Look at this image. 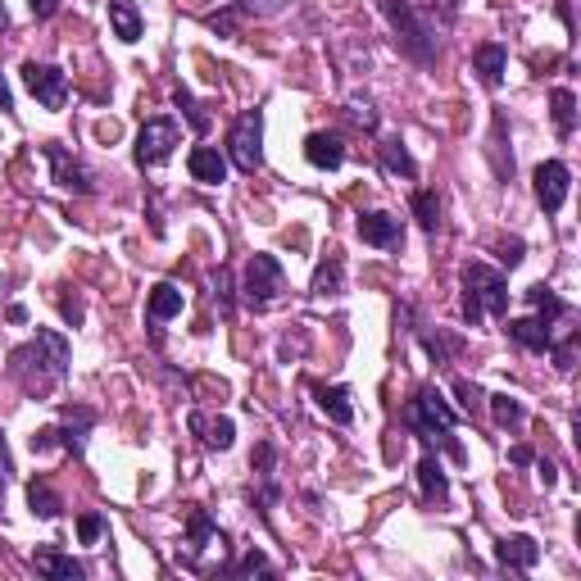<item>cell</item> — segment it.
Returning a JSON list of instances; mask_svg holds the SVG:
<instances>
[{
	"instance_id": "7402d4cb",
	"label": "cell",
	"mask_w": 581,
	"mask_h": 581,
	"mask_svg": "<svg viewBox=\"0 0 581 581\" xmlns=\"http://www.w3.org/2000/svg\"><path fill=\"white\" fill-rule=\"evenodd\" d=\"M318 395V409L332 418L336 427H350L355 423V404H350V386H314Z\"/></svg>"
},
{
	"instance_id": "681fc988",
	"label": "cell",
	"mask_w": 581,
	"mask_h": 581,
	"mask_svg": "<svg viewBox=\"0 0 581 581\" xmlns=\"http://www.w3.org/2000/svg\"><path fill=\"white\" fill-rule=\"evenodd\" d=\"M10 323H28V309H23V305H10Z\"/></svg>"
},
{
	"instance_id": "74e56055",
	"label": "cell",
	"mask_w": 581,
	"mask_h": 581,
	"mask_svg": "<svg viewBox=\"0 0 581 581\" xmlns=\"http://www.w3.org/2000/svg\"><path fill=\"white\" fill-rule=\"evenodd\" d=\"M246 10H223V14H209V28L214 32H223V37H232V32H237V19Z\"/></svg>"
},
{
	"instance_id": "c3c4849f",
	"label": "cell",
	"mask_w": 581,
	"mask_h": 581,
	"mask_svg": "<svg viewBox=\"0 0 581 581\" xmlns=\"http://www.w3.org/2000/svg\"><path fill=\"white\" fill-rule=\"evenodd\" d=\"M250 10H259V14H273V10H282V0H259V5H250Z\"/></svg>"
},
{
	"instance_id": "9a60e30c",
	"label": "cell",
	"mask_w": 581,
	"mask_h": 581,
	"mask_svg": "<svg viewBox=\"0 0 581 581\" xmlns=\"http://www.w3.org/2000/svg\"><path fill=\"white\" fill-rule=\"evenodd\" d=\"M509 336L522 350H532V355H550L554 345V327L545 318H509Z\"/></svg>"
},
{
	"instance_id": "277c9868",
	"label": "cell",
	"mask_w": 581,
	"mask_h": 581,
	"mask_svg": "<svg viewBox=\"0 0 581 581\" xmlns=\"http://www.w3.org/2000/svg\"><path fill=\"white\" fill-rule=\"evenodd\" d=\"M404 423L414 427L423 441H441V445H450V454L454 459H463V450H459V441H454V423H459V414H454L450 404H445V395L441 391H418L414 400H409V414H404Z\"/></svg>"
},
{
	"instance_id": "ffe728a7",
	"label": "cell",
	"mask_w": 581,
	"mask_h": 581,
	"mask_svg": "<svg viewBox=\"0 0 581 581\" xmlns=\"http://www.w3.org/2000/svg\"><path fill=\"white\" fill-rule=\"evenodd\" d=\"M187 168H191V178L205 182V187H218V182H227V159L218 155L214 146H196V150H191Z\"/></svg>"
},
{
	"instance_id": "b9f144b4",
	"label": "cell",
	"mask_w": 581,
	"mask_h": 581,
	"mask_svg": "<svg viewBox=\"0 0 581 581\" xmlns=\"http://www.w3.org/2000/svg\"><path fill=\"white\" fill-rule=\"evenodd\" d=\"M500 259H504V264H522V241L518 237H513V241H504V246H500Z\"/></svg>"
},
{
	"instance_id": "5b68a950",
	"label": "cell",
	"mask_w": 581,
	"mask_h": 581,
	"mask_svg": "<svg viewBox=\"0 0 581 581\" xmlns=\"http://www.w3.org/2000/svg\"><path fill=\"white\" fill-rule=\"evenodd\" d=\"M227 559V536L214 527L205 509H191L187 513V545H182V563L196 572H209V568H223Z\"/></svg>"
},
{
	"instance_id": "d6a6232c",
	"label": "cell",
	"mask_w": 581,
	"mask_h": 581,
	"mask_svg": "<svg viewBox=\"0 0 581 581\" xmlns=\"http://www.w3.org/2000/svg\"><path fill=\"white\" fill-rule=\"evenodd\" d=\"M418 14H423L432 28H436V19H441V28H450V23L459 19V0H423V10Z\"/></svg>"
},
{
	"instance_id": "30bf717a",
	"label": "cell",
	"mask_w": 581,
	"mask_h": 581,
	"mask_svg": "<svg viewBox=\"0 0 581 581\" xmlns=\"http://www.w3.org/2000/svg\"><path fill=\"white\" fill-rule=\"evenodd\" d=\"M41 155L50 159V178H55V187L78 191V196H91V191H96V178H91L87 168H82L64 146H55V141H50V146H41Z\"/></svg>"
},
{
	"instance_id": "7c38bea8",
	"label": "cell",
	"mask_w": 581,
	"mask_h": 581,
	"mask_svg": "<svg viewBox=\"0 0 581 581\" xmlns=\"http://www.w3.org/2000/svg\"><path fill=\"white\" fill-rule=\"evenodd\" d=\"M495 563L509 572H532L536 563H541V545H536L532 536H504V541L495 545Z\"/></svg>"
},
{
	"instance_id": "f907efd6",
	"label": "cell",
	"mask_w": 581,
	"mask_h": 581,
	"mask_svg": "<svg viewBox=\"0 0 581 581\" xmlns=\"http://www.w3.org/2000/svg\"><path fill=\"white\" fill-rule=\"evenodd\" d=\"M5 23H10V14H5V0H0V28H5Z\"/></svg>"
},
{
	"instance_id": "5bb4252c",
	"label": "cell",
	"mask_w": 581,
	"mask_h": 581,
	"mask_svg": "<svg viewBox=\"0 0 581 581\" xmlns=\"http://www.w3.org/2000/svg\"><path fill=\"white\" fill-rule=\"evenodd\" d=\"M191 436H200V445L205 450H232V441H237V427H232V418H209V414H191L187 418Z\"/></svg>"
},
{
	"instance_id": "e575fe53",
	"label": "cell",
	"mask_w": 581,
	"mask_h": 581,
	"mask_svg": "<svg viewBox=\"0 0 581 581\" xmlns=\"http://www.w3.org/2000/svg\"><path fill=\"white\" fill-rule=\"evenodd\" d=\"M423 350H427V355H432L436 359V364H450V355H454V341H450V336H441V332H427L423 336Z\"/></svg>"
},
{
	"instance_id": "8992f818",
	"label": "cell",
	"mask_w": 581,
	"mask_h": 581,
	"mask_svg": "<svg viewBox=\"0 0 581 581\" xmlns=\"http://www.w3.org/2000/svg\"><path fill=\"white\" fill-rule=\"evenodd\" d=\"M227 155L241 173H259L264 168V114L246 109L237 123H232V137H227Z\"/></svg>"
},
{
	"instance_id": "f35d334b",
	"label": "cell",
	"mask_w": 581,
	"mask_h": 581,
	"mask_svg": "<svg viewBox=\"0 0 581 581\" xmlns=\"http://www.w3.org/2000/svg\"><path fill=\"white\" fill-rule=\"evenodd\" d=\"M454 391H459V400H463V409H468V414H473L477 404H482V391H477L468 377H459V382H454Z\"/></svg>"
},
{
	"instance_id": "9c48e42d",
	"label": "cell",
	"mask_w": 581,
	"mask_h": 581,
	"mask_svg": "<svg viewBox=\"0 0 581 581\" xmlns=\"http://www.w3.org/2000/svg\"><path fill=\"white\" fill-rule=\"evenodd\" d=\"M23 87L46 109H64V100H69V73L55 69V64H23Z\"/></svg>"
},
{
	"instance_id": "6da1fadb",
	"label": "cell",
	"mask_w": 581,
	"mask_h": 581,
	"mask_svg": "<svg viewBox=\"0 0 581 581\" xmlns=\"http://www.w3.org/2000/svg\"><path fill=\"white\" fill-rule=\"evenodd\" d=\"M10 368L28 395H46L50 386H60L69 377V341L50 327H37V336L10 355Z\"/></svg>"
},
{
	"instance_id": "7dc6e473",
	"label": "cell",
	"mask_w": 581,
	"mask_h": 581,
	"mask_svg": "<svg viewBox=\"0 0 581 581\" xmlns=\"http://www.w3.org/2000/svg\"><path fill=\"white\" fill-rule=\"evenodd\" d=\"M0 109H14V96H10V82L0 78Z\"/></svg>"
},
{
	"instance_id": "1f68e13d",
	"label": "cell",
	"mask_w": 581,
	"mask_h": 581,
	"mask_svg": "<svg viewBox=\"0 0 581 581\" xmlns=\"http://www.w3.org/2000/svg\"><path fill=\"white\" fill-rule=\"evenodd\" d=\"M173 105H178L182 114H187V123H191V128H196V132H209V114L196 105V96H191L187 87H178V91H173Z\"/></svg>"
},
{
	"instance_id": "cb8c5ba5",
	"label": "cell",
	"mask_w": 581,
	"mask_h": 581,
	"mask_svg": "<svg viewBox=\"0 0 581 581\" xmlns=\"http://www.w3.org/2000/svg\"><path fill=\"white\" fill-rule=\"evenodd\" d=\"M109 23H114V37L119 41H141V10L132 0H109Z\"/></svg>"
},
{
	"instance_id": "484cf974",
	"label": "cell",
	"mask_w": 581,
	"mask_h": 581,
	"mask_svg": "<svg viewBox=\"0 0 581 581\" xmlns=\"http://www.w3.org/2000/svg\"><path fill=\"white\" fill-rule=\"evenodd\" d=\"M550 105H554V128H559V137H572L577 132V96L568 87H554Z\"/></svg>"
},
{
	"instance_id": "7a4b0ae2",
	"label": "cell",
	"mask_w": 581,
	"mask_h": 581,
	"mask_svg": "<svg viewBox=\"0 0 581 581\" xmlns=\"http://www.w3.org/2000/svg\"><path fill=\"white\" fill-rule=\"evenodd\" d=\"M463 318L482 323V318H504L509 314V277L491 264H463Z\"/></svg>"
},
{
	"instance_id": "f6af8a7d",
	"label": "cell",
	"mask_w": 581,
	"mask_h": 581,
	"mask_svg": "<svg viewBox=\"0 0 581 581\" xmlns=\"http://www.w3.org/2000/svg\"><path fill=\"white\" fill-rule=\"evenodd\" d=\"M509 459L518 463V468H527V463H532V450H527V445H513V450H509Z\"/></svg>"
},
{
	"instance_id": "ee69618b",
	"label": "cell",
	"mask_w": 581,
	"mask_h": 581,
	"mask_svg": "<svg viewBox=\"0 0 581 581\" xmlns=\"http://www.w3.org/2000/svg\"><path fill=\"white\" fill-rule=\"evenodd\" d=\"M60 309H64V318H69L73 327L82 323V305H78V300H69V296H64V300H60Z\"/></svg>"
},
{
	"instance_id": "4dcf8cb0",
	"label": "cell",
	"mask_w": 581,
	"mask_h": 581,
	"mask_svg": "<svg viewBox=\"0 0 581 581\" xmlns=\"http://www.w3.org/2000/svg\"><path fill=\"white\" fill-rule=\"evenodd\" d=\"M345 119L359 123L364 132H377V109H373V100H368V96H350V100H345Z\"/></svg>"
},
{
	"instance_id": "8fae6325",
	"label": "cell",
	"mask_w": 581,
	"mask_h": 581,
	"mask_svg": "<svg viewBox=\"0 0 581 581\" xmlns=\"http://www.w3.org/2000/svg\"><path fill=\"white\" fill-rule=\"evenodd\" d=\"M568 187H572L568 164H559V159H545V164L536 168V200H541L545 214H559L563 200H568Z\"/></svg>"
},
{
	"instance_id": "4316f807",
	"label": "cell",
	"mask_w": 581,
	"mask_h": 581,
	"mask_svg": "<svg viewBox=\"0 0 581 581\" xmlns=\"http://www.w3.org/2000/svg\"><path fill=\"white\" fill-rule=\"evenodd\" d=\"M527 300H532L536 318H545V323H550V327H554V318H563V314H568V305H563V300L554 296L550 286H532V291H527Z\"/></svg>"
},
{
	"instance_id": "ba28073f",
	"label": "cell",
	"mask_w": 581,
	"mask_h": 581,
	"mask_svg": "<svg viewBox=\"0 0 581 581\" xmlns=\"http://www.w3.org/2000/svg\"><path fill=\"white\" fill-rule=\"evenodd\" d=\"M178 141H182L178 119H150L137 137V168H159L168 155H173Z\"/></svg>"
},
{
	"instance_id": "83f0119b",
	"label": "cell",
	"mask_w": 581,
	"mask_h": 581,
	"mask_svg": "<svg viewBox=\"0 0 581 581\" xmlns=\"http://www.w3.org/2000/svg\"><path fill=\"white\" fill-rule=\"evenodd\" d=\"M28 504H32V513H37V518H60V509H64V500L55 491H50L46 482H32L28 486Z\"/></svg>"
},
{
	"instance_id": "e0dca14e",
	"label": "cell",
	"mask_w": 581,
	"mask_h": 581,
	"mask_svg": "<svg viewBox=\"0 0 581 581\" xmlns=\"http://www.w3.org/2000/svg\"><path fill=\"white\" fill-rule=\"evenodd\" d=\"M473 69H477V78H482L486 87H500L504 69H509V50H504L500 41H482V46L473 50Z\"/></svg>"
},
{
	"instance_id": "7bdbcfd3",
	"label": "cell",
	"mask_w": 581,
	"mask_h": 581,
	"mask_svg": "<svg viewBox=\"0 0 581 581\" xmlns=\"http://www.w3.org/2000/svg\"><path fill=\"white\" fill-rule=\"evenodd\" d=\"M28 10H32V19H50V14L60 10V0H28Z\"/></svg>"
},
{
	"instance_id": "4fadbf2b",
	"label": "cell",
	"mask_w": 581,
	"mask_h": 581,
	"mask_svg": "<svg viewBox=\"0 0 581 581\" xmlns=\"http://www.w3.org/2000/svg\"><path fill=\"white\" fill-rule=\"evenodd\" d=\"M359 241L364 246H377V250H395L404 241V232H400V218H391V214H364L359 218Z\"/></svg>"
},
{
	"instance_id": "ac0fdd59",
	"label": "cell",
	"mask_w": 581,
	"mask_h": 581,
	"mask_svg": "<svg viewBox=\"0 0 581 581\" xmlns=\"http://www.w3.org/2000/svg\"><path fill=\"white\" fill-rule=\"evenodd\" d=\"M377 159H382V168L391 173V178H404V182L418 178V164H414V155H409V146H404L400 137H382V141H377Z\"/></svg>"
},
{
	"instance_id": "44dd1931",
	"label": "cell",
	"mask_w": 581,
	"mask_h": 581,
	"mask_svg": "<svg viewBox=\"0 0 581 581\" xmlns=\"http://www.w3.org/2000/svg\"><path fill=\"white\" fill-rule=\"evenodd\" d=\"M32 568H37L41 577H55V581H82L87 577V568H82L78 559H69V554H60V550H37L32 554Z\"/></svg>"
},
{
	"instance_id": "52a82bcc",
	"label": "cell",
	"mask_w": 581,
	"mask_h": 581,
	"mask_svg": "<svg viewBox=\"0 0 581 581\" xmlns=\"http://www.w3.org/2000/svg\"><path fill=\"white\" fill-rule=\"evenodd\" d=\"M282 282H286L282 264L273 255H255L246 264V277H241V296H246L250 309H268L277 300V291H282Z\"/></svg>"
},
{
	"instance_id": "bcb514c9",
	"label": "cell",
	"mask_w": 581,
	"mask_h": 581,
	"mask_svg": "<svg viewBox=\"0 0 581 581\" xmlns=\"http://www.w3.org/2000/svg\"><path fill=\"white\" fill-rule=\"evenodd\" d=\"M0 482H10V454H5V436H0Z\"/></svg>"
},
{
	"instance_id": "d590c367",
	"label": "cell",
	"mask_w": 581,
	"mask_h": 581,
	"mask_svg": "<svg viewBox=\"0 0 581 581\" xmlns=\"http://www.w3.org/2000/svg\"><path fill=\"white\" fill-rule=\"evenodd\" d=\"M232 572H237V577H255V572H268V577H273L277 568H273V563H268V559H264V554H259V550H250L246 559H241V563H237V568H232Z\"/></svg>"
},
{
	"instance_id": "8d00e7d4",
	"label": "cell",
	"mask_w": 581,
	"mask_h": 581,
	"mask_svg": "<svg viewBox=\"0 0 581 581\" xmlns=\"http://www.w3.org/2000/svg\"><path fill=\"white\" fill-rule=\"evenodd\" d=\"M100 532H105V518H100V513H82V518H78V536H82V545H96V541H100Z\"/></svg>"
},
{
	"instance_id": "ab89813d",
	"label": "cell",
	"mask_w": 581,
	"mask_h": 581,
	"mask_svg": "<svg viewBox=\"0 0 581 581\" xmlns=\"http://www.w3.org/2000/svg\"><path fill=\"white\" fill-rule=\"evenodd\" d=\"M60 445V427H41L37 436H32V454H46V450H55Z\"/></svg>"
},
{
	"instance_id": "3957f363",
	"label": "cell",
	"mask_w": 581,
	"mask_h": 581,
	"mask_svg": "<svg viewBox=\"0 0 581 581\" xmlns=\"http://www.w3.org/2000/svg\"><path fill=\"white\" fill-rule=\"evenodd\" d=\"M377 10L386 14L395 41H400V50L409 55V60H418V64L436 60V28L409 5V0H377Z\"/></svg>"
},
{
	"instance_id": "2e32d148",
	"label": "cell",
	"mask_w": 581,
	"mask_h": 581,
	"mask_svg": "<svg viewBox=\"0 0 581 581\" xmlns=\"http://www.w3.org/2000/svg\"><path fill=\"white\" fill-rule=\"evenodd\" d=\"M91 427H96V414H91V409H64V427H60V445L64 450L73 454V459H82V454H87V432Z\"/></svg>"
},
{
	"instance_id": "d6986e66",
	"label": "cell",
	"mask_w": 581,
	"mask_h": 581,
	"mask_svg": "<svg viewBox=\"0 0 581 581\" xmlns=\"http://www.w3.org/2000/svg\"><path fill=\"white\" fill-rule=\"evenodd\" d=\"M305 159H309L314 168H323V173L341 168V164H345V146H341V137H336V132H314V137L305 141Z\"/></svg>"
},
{
	"instance_id": "816d5d0a",
	"label": "cell",
	"mask_w": 581,
	"mask_h": 581,
	"mask_svg": "<svg viewBox=\"0 0 581 581\" xmlns=\"http://www.w3.org/2000/svg\"><path fill=\"white\" fill-rule=\"evenodd\" d=\"M0 486H5V482H0Z\"/></svg>"
},
{
	"instance_id": "f1b7e54d",
	"label": "cell",
	"mask_w": 581,
	"mask_h": 581,
	"mask_svg": "<svg viewBox=\"0 0 581 581\" xmlns=\"http://www.w3.org/2000/svg\"><path fill=\"white\" fill-rule=\"evenodd\" d=\"M414 218L423 232H436L441 227V196L436 191H414Z\"/></svg>"
},
{
	"instance_id": "f546056e",
	"label": "cell",
	"mask_w": 581,
	"mask_h": 581,
	"mask_svg": "<svg viewBox=\"0 0 581 581\" xmlns=\"http://www.w3.org/2000/svg\"><path fill=\"white\" fill-rule=\"evenodd\" d=\"M332 291H341V259L336 255L314 268V296H332Z\"/></svg>"
},
{
	"instance_id": "d4e9b609",
	"label": "cell",
	"mask_w": 581,
	"mask_h": 581,
	"mask_svg": "<svg viewBox=\"0 0 581 581\" xmlns=\"http://www.w3.org/2000/svg\"><path fill=\"white\" fill-rule=\"evenodd\" d=\"M418 482H423V495H427V500H445V495H450L445 468H441V459H436L432 450H427V454H423V463H418Z\"/></svg>"
},
{
	"instance_id": "836d02e7",
	"label": "cell",
	"mask_w": 581,
	"mask_h": 581,
	"mask_svg": "<svg viewBox=\"0 0 581 581\" xmlns=\"http://www.w3.org/2000/svg\"><path fill=\"white\" fill-rule=\"evenodd\" d=\"M491 414L500 427H518L522 423V404L513 395H491Z\"/></svg>"
},
{
	"instance_id": "603a6c76",
	"label": "cell",
	"mask_w": 581,
	"mask_h": 581,
	"mask_svg": "<svg viewBox=\"0 0 581 581\" xmlns=\"http://www.w3.org/2000/svg\"><path fill=\"white\" fill-rule=\"evenodd\" d=\"M182 305H187V296H182V291H178L173 282L150 286V300H146L150 323H168V318H178V314H182Z\"/></svg>"
},
{
	"instance_id": "60d3db41",
	"label": "cell",
	"mask_w": 581,
	"mask_h": 581,
	"mask_svg": "<svg viewBox=\"0 0 581 581\" xmlns=\"http://www.w3.org/2000/svg\"><path fill=\"white\" fill-rule=\"evenodd\" d=\"M214 296H218V305H223V314H232V286H227L223 268H218V277H214Z\"/></svg>"
}]
</instances>
